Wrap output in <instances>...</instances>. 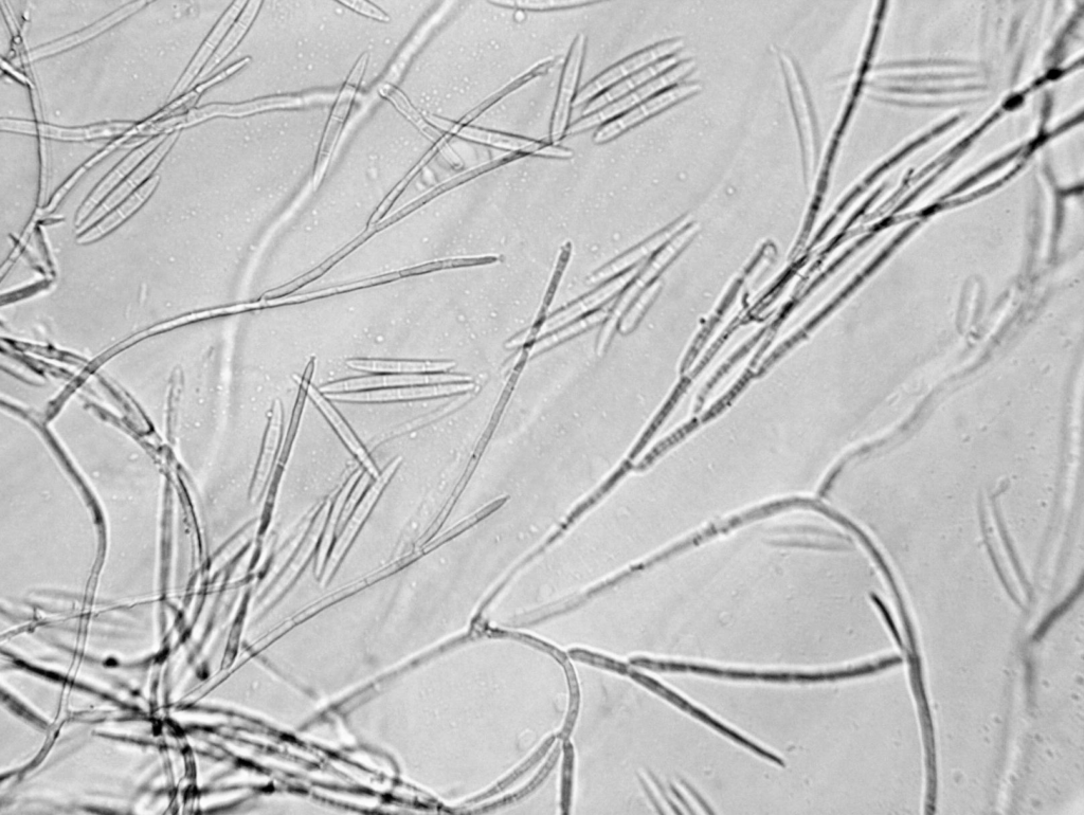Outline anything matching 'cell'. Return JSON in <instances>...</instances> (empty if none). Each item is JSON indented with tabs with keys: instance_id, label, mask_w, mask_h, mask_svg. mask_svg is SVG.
I'll list each match as a JSON object with an SVG mask.
<instances>
[{
	"instance_id": "cell-1",
	"label": "cell",
	"mask_w": 1084,
	"mask_h": 815,
	"mask_svg": "<svg viewBox=\"0 0 1084 815\" xmlns=\"http://www.w3.org/2000/svg\"><path fill=\"white\" fill-rule=\"evenodd\" d=\"M785 76L790 104L796 118L805 178L808 181L816 173L818 160V135L807 90L799 68L783 50L776 51Z\"/></svg>"
},
{
	"instance_id": "cell-2",
	"label": "cell",
	"mask_w": 1084,
	"mask_h": 815,
	"mask_svg": "<svg viewBox=\"0 0 1084 815\" xmlns=\"http://www.w3.org/2000/svg\"><path fill=\"white\" fill-rule=\"evenodd\" d=\"M696 66L697 64L694 60L681 61L675 67L666 71L665 74L636 89L635 92L604 107L603 110L598 113L572 124L566 133L568 135H573L588 131L591 128H594V126H598L607 120L631 111L632 108H635L650 98L664 92V90L680 84L685 77H688L691 74Z\"/></svg>"
},
{
	"instance_id": "cell-3",
	"label": "cell",
	"mask_w": 1084,
	"mask_h": 815,
	"mask_svg": "<svg viewBox=\"0 0 1084 815\" xmlns=\"http://www.w3.org/2000/svg\"><path fill=\"white\" fill-rule=\"evenodd\" d=\"M368 61L369 53L365 52L363 56L358 59L346 84L343 85V87L341 88L337 101L333 107V111L327 125V129H325L324 131L317 156L313 179V185L315 190L319 188L325 173H327L332 155L334 153L336 144L342 131V126L343 124H345L349 116L350 108L355 98L357 89L365 75Z\"/></svg>"
},
{
	"instance_id": "cell-4",
	"label": "cell",
	"mask_w": 1084,
	"mask_h": 815,
	"mask_svg": "<svg viewBox=\"0 0 1084 815\" xmlns=\"http://www.w3.org/2000/svg\"><path fill=\"white\" fill-rule=\"evenodd\" d=\"M684 47V41L680 38L666 40L655 46L646 48L645 50L635 54L623 62L611 67L604 72L603 75L596 78L589 83L581 93L577 95L573 102V106H580L600 93L604 92L608 87L617 84L625 78H629L637 74V72L652 66L664 59L676 56V53Z\"/></svg>"
},
{
	"instance_id": "cell-5",
	"label": "cell",
	"mask_w": 1084,
	"mask_h": 815,
	"mask_svg": "<svg viewBox=\"0 0 1084 815\" xmlns=\"http://www.w3.org/2000/svg\"><path fill=\"white\" fill-rule=\"evenodd\" d=\"M701 88L699 83L690 82L677 84L664 90V92L632 108L627 114L605 124L596 133L594 142L602 144L616 139L624 132L634 128V126L665 111L666 108L695 96L700 92Z\"/></svg>"
},
{
	"instance_id": "cell-6",
	"label": "cell",
	"mask_w": 1084,
	"mask_h": 815,
	"mask_svg": "<svg viewBox=\"0 0 1084 815\" xmlns=\"http://www.w3.org/2000/svg\"><path fill=\"white\" fill-rule=\"evenodd\" d=\"M319 100V96L311 97H269L242 104H213L191 111L188 115L179 117L180 128L191 126L207 119L219 116L244 117L275 108L296 107L306 105Z\"/></svg>"
},
{
	"instance_id": "cell-7",
	"label": "cell",
	"mask_w": 1084,
	"mask_h": 815,
	"mask_svg": "<svg viewBox=\"0 0 1084 815\" xmlns=\"http://www.w3.org/2000/svg\"><path fill=\"white\" fill-rule=\"evenodd\" d=\"M586 36L578 34L570 50L553 116L551 139L557 143L567 132L570 110L584 58Z\"/></svg>"
},
{
	"instance_id": "cell-8",
	"label": "cell",
	"mask_w": 1084,
	"mask_h": 815,
	"mask_svg": "<svg viewBox=\"0 0 1084 815\" xmlns=\"http://www.w3.org/2000/svg\"><path fill=\"white\" fill-rule=\"evenodd\" d=\"M0 124H2V129L4 131L40 135L47 138L70 141H83L121 135L125 131L131 129L134 125L133 123L115 122L88 126V128L62 129L57 128V126L11 119H3Z\"/></svg>"
},
{
	"instance_id": "cell-9",
	"label": "cell",
	"mask_w": 1084,
	"mask_h": 815,
	"mask_svg": "<svg viewBox=\"0 0 1084 815\" xmlns=\"http://www.w3.org/2000/svg\"><path fill=\"white\" fill-rule=\"evenodd\" d=\"M465 379L463 376L458 375H386V376H372L365 378H355L349 380H343V382H337L321 387L320 392L333 394V393H347L355 392L359 390H366L372 388H390L399 386H415V385H429V384H443L451 382H460Z\"/></svg>"
},
{
	"instance_id": "cell-10",
	"label": "cell",
	"mask_w": 1084,
	"mask_h": 815,
	"mask_svg": "<svg viewBox=\"0 0 1084 815\" xmlns=\"http://www.w3.org/2000/svg\"><path fill=\"white\" fill-rule=\"evenodd\" d=\"M681 61L682 59L676 54V56L664 59L637 72L636 75L627 78V80L608 89L602 96L592 100L585 108L583 115L590 116L603 110V108L610 105V103L622 99L630 93L635 92L639 87L665 74L666 71L672 69Z\"/></svg>"
},
{
	"instance_id": "cell-11",
	"label": "cell",
	"mask_w": 1084,
	"mask_h": 815,
	"mask_svg": "<svg viewBox=\"0 0 1084 815\" xmlns=\"http://www.w3.org/2000/svg\"><path fill=\"white\" fill-rule=\"evenodd\" d=\"M466 386H432L377 390L370 392H347L329 394L336 401L345 402H396L419 400V398L440 396L465 390Z\"/></svg>"
},
{
	"instance_id": "cell-12",
	"label": "cell",
	"mask_w": 1084,
	"mask_h": 815,
	"mask_svg": "<svg viewBox=\"0 0 1084 815\" xmlns=\"http://www.w3.org/2000/svg\"><path fill=\"white\" fill-rule=\"evenodd\" d=\"M246 6L247 3L245 2H237L231 5L225 15L222 17V20L219 22L218 25L215 26L214 30L209 35V38L207 39L205 44L196 54V57L192 61L188 70L185 72V75L176 85L172 95L169 98L170 101L177 99L180 95L186 92V89L191 83H194L193 81L198 75V72L202 70L205 63L211 57L214 49L218 47L219 43L223 39V36L226 34L233 22L236 21V18Z\"/></svg>"
},
{
	"instance_id": "cell-13",
	"label": "cell",
	"mask_w": 1084,
	"mask_h": 815,
	"mask_svg": "<svg viewBox=\"0 0 1084 815\" xmlns=\"http://www.w3.org/2000/svg\"><path fill=\"white\" fill-rule=\"evenodd\" d=\"M399 464L400 459L393 461L389 465V467L385 470L383 476L379 477L378 480H376V482L371 486L370 491H368V493L366 494L363 502H361L357 507L353 518L348 524L347 530L341 535L336 547L334 548V551L329 561V565L327 567V571H325V575L328 574L329 576L333 572L334 568L339 563V560L341 559L343 553H345L348 549L351 540L358 532L360 525L363 524V522L366 520L375 501L377 500L378 496L381 495L383 488L386 486Z\"/></svg>"
},
{
	"instance_id": "cell-14",
	"label": "cell",
	"mask_w": 1084,
	"mask_h": 815,
	"mask_svg": "<svg viewBox=\"0 0 1084 815\" xmlns=\"http://www.w3.org/2000/svg\"><path fill=\"white\" fill-rule=\"evenodd\" d=\"M146 5L147 3L144 2H137L126 5L112 15L105 17L103 21L95 24L94 26H90L89 28L81 32L72 34L71 36H69V38L54 42L50 45L31 51L29 54V59L31 61H34L41 58L53 56V54H56L60 51L66 50L85 41L93 39L101 32L112 28L119 22L125 20L126 17H129Z\"/></svg>"
},
{
	"instance_id": "cell-15",
	"label": "cell",
	"mask_w": 1084,
	"mask_h": 815,
	"mask_svg": "<svg viewBox=\"0 0 1084 815\" xmlns=\"http://www.w3.org/2000/svg\"><path fill=\"white\" fill-rule=\"evenodd\" d=\"M634 273L635 270H632L630 271V273L620 278H617L616 280H612L600 289H596V291L590 296L578 301L574 305L567 307L566 310L552 316L544 324H542L539 334H546L554 331L556 328H558V326H562L570 322L574 318L580 317L583 314L588 313L590 310L594 309V307L599 306L610 297H612L614 294H616L618 291H620V289L630 280Z\"/></svg>"
},
{
	"instance_id": "cell-16",
	"label": "cell",
	"mask_w": 1084,
	"mask_h": 815,
	"mask_svg": "<svg viewBox=\"0 0 1084 815\" xmlns=\"http://www.w3.org/2000/svg\"><path fill=\"white\" fill-rule=\"evenodd\" d=\"M449 134L457 135L463 139L487 144L498 149L508 150L513 153L536 154L542 147L545 146L544 142L533 141L525 138L515 137L507 134L490 132L480 130L476 128H469V126H458L454 123Z\"/></svg>"
},
{
	"instance_id": "cell-17",
	"label": "cell",
	"mask_w": 1084,
	"mask_h": 815,
	"mask_svg": "<svg viewBox=\"0 0 1084 815\" xmlns=\"http://www.w3.org/2000/svg\"><path fill=\"white\" fill-rule=\"evenodd\" d=\"M167 137L168 136L165 135H159L134 151L129 157H126L120 165L104 179L103 183L97 188L93 195L90 196L79 213L78 224L85 219L89 212L94 209L101 199L110 192L125 175H128L144 157H147L154 149L159 147Z\"/></svg>"
},
{
	"instance_id": "cell-18",
	"label": "cell",
	"mask_w": 1084,
	"mask_h": 815,
	"mask_svg": "<svg viewBox=\"0 0 1084 815\" xmlns=\"http://www.w3.org/2000/svg\"><path fill=\"white\" fill-rule=\"evenodd\" d=\"M178 136V132L169 135L166 140L160 144L156 151L146 161H144L142 165L131 175V177L126 179L125 183L110 198L107 199V202H105V204L102 205V207L95 213L93 219H90V221L87 223V226L92 224L94 221H97L99 217L104 215L108 210L114 208L118 203L122 201L125 196H128L134 189H136L144 179L148 178V176L159 165V162L162 160V158L167 155Z\"/></svg>"
},
{
	"instance_id": "cell-19",
	"label": "cell",
	"mask_w": 1084,
	"mask_h": 815,
	"mask_svg": "<svg viewBox=\"0 0 1084 815\" xmlns=\"http://www.w3.org/2000/svg\"><path fill=\"white\" fill-rule=\"evenodd\" d=\"M348 367L376 373H425L447 371L454 368V362L399 361L376 359H351Z\"/></svg>"
},
{
	"instance_id": "cell-20",
	"label": "cell",
	"mask_w": 1084,
	"mask_h": 815,
	"mask_svg": "<svg viewBox=\"0 0 1084 815\" xmlns=\"http://www.w3.org/2000/svg\"><path fill=\"white\" fill-rule=\"evenodd\" d=\"M309 394L317 407L324 414L325 418H327L332 424V426L335 428L342 441L345 442V444L353 452L354 456L361 463H363L371 476L377 478L378 473L375 465L373 464L370 457L367 455L364 447L361 446L359 441L356 439L355 434L352 432L345 420L341 418L336 409H334L332 405L327 400H325L321 393L315 388L310 387Z\"/></svg>"
},
{
	"instance_id": "cell-21",
	"label": "cell",
	"mask_w": 1084,
	"mask_h": 815,
	"mask_svg": "<svg viewBox=\"0 0 1084 815\" xmlns=\"http://www.w3.org/2000/svg\"><path fill=\"white\" fill-rule=\"evenodd\" d=\"M261 5V2L247 3L244 12L239 18V21L236 23V25L232 27L222 45L219 47L218 50L215 51L212 58L204 67L200 76H198V78L194 81L193 85L202 82L210 74V72L224 59H226L228 54L237 47L251 24L254 23Z\"/></svg>"
},
{
	"instance_id": "cell-22",
	"label": "cell",
	"mask_w": 1084,
	"mask_h": 815,
	"mask_svg": "<svg viewBox=\"0 0 1084 815\" xmlns=\"http://www.w3.org/2000/svg\"><path fill=\"white\" fill-rule=\"evenodd\" d=\"M281 424L282 406L280 402H277L274 406L273 412H271V418L267 427L263 452L254 484V492H252V496H254V498H258L261 495L267 481L270 468L271 466H273L277 447L280 441Z\"/></svg>"
},
{
	"instance_id": "cell-23",
	"label": "cell",
	"mask_w": 1084,
	"mask_h": 815,
	"mask_svg": "<svg viewBox=\"0 0 1084 815\" xmlns=\"http://www.w3.org/2000/svg\"><path fill=\"white\" fill-rule=\"evenodd\" d=\"M159 175L153 176L147 181L130 199L124 203L116 212H114L108 219H106L101 225L88 232L81 239V242L94 241L101 237L102 234L112 230L117 225L122 223L126 217L132 215L154 192L159 184Z\"/></svg>"
},
{
	"instance_id": "cell-24",
	"label": "cell",
	"mask_w": 1084,
	"mask_h": 815,
	"mask_svg": "<svg viewBox=\"0 0 1084 815\" xmlns=\"http://www.w3.org/2000/svg\"><path fill=\"white\" fill-rule=\"evenodd\" d=\"M402 278H406L405 270L399 271V273H392V274H388V275H385V276H379V277H376V278H372L370 280L360 281V282H356V283H352V284H348V285L339 286V287H336V288L334 287V288H330V289H325V291H320V292H317V293L306 294V295H302V296L300 295V296H295V297L286 296V297L275 299V300H266V301L261 300L258 303V307L279 306V305H282V304L300 303V302L311 301V300H315V299H321V298H324V297H329V296H333V295H337V294H341V293L354 292V291H357V289H361V288H366V287H371V286H375V285L390 283V282H393V281H396V280H400Z\"/></svg>"
},
{
	"instance_id": "cell-25",
	"label": "cell",
	"mask_w": 1084,
	"mask_h": 815,
	"mask_svg": "<svg viewBox=\"0 0 1084 815\" xmlns=\"http://www.w3.org/2000/svg\"><path fill=\"white\" fill-rule=\"evenodd\" d=\"M554 64H555V61L551 60V61H547V62H544V63H540V64L536 65L535 67L531 68L529 71L526 72V74L521 75L516 80L511 82L509 85H507V86L503 87L501 90H499V92L494 94L491 98H489V99L485 100L483 103H481L478 107L475 108V110H473L472 112H469L458 123V126H466L468 123H471L472 121H474L475 119L480 117L485 111L489 110V108H491L493 105L500 102L505 97H508L509 95L516 92L517 89L521 88L522 86H525L526 84H528L529 82H531L532 80H534L536 78H539L541 76H545L547 74V72L554 66Z\"/></svg>"
},
{
	"instance_id": "cell-26",
	"label": "cell",
	"mask_w": 1084,
	"mask_h": 815,
	"mask_svg": "<svg viewBox=\"0 0 1084 815\" xmlns=\"http://www.w3.org/2000/svg\"><path fill=\"white\" fill-rule=\"evenodd\" d=\"M450 136H451V134H448V135H446L445 137H443V138H442V139H441L440 141H438V143L436 144V146H435V147H433V148H432V149H431V150H430V151H429V152H428V153H427V154H426V155H425V156L423 157V159H422V160H421V161H420V162L418 163V165H417V166H415V167H414V168H413V169H412V170H411V171H410V172H409V173H408V174H407V175L405 176V178H404V179H403V180L401 181V183H400L399 185H397V186H396V187H395V188H394V189H393V190H392V191L390 192V194H389V195H388V196H387V197L385 198V201H384V202L382 203V205H381V206H379V207L377 208V210L375 211V213H374V214H373V216L371 217V220H370V223H369V227H371V226H374V225H376V224H377V223H378L379 221H381V220L383 219L384 215H385V214H386V213H387V212H388V211L390 210L391 206H392V205H393V203H394V202L396 201L397 197H399V196L401 195V193H402V192H403V191H404V190H405V189L407 188V186H408V185L410 184V181H411V180H412V179H413V178H414L415 176H417V175H418V173H419V172H420V171H421V170H422V169H423V168H424V167H425V166L427 165V163H428V162H429V161L431 160V158H432L433 156H435V155H436V154H437V153L439 152V150H440V149H441V148H442L443 146H445V143H446V141H447V140H448V139L450 138Z\"/></svg>"
},
{
	"instance_id": "cell-27",
	"label": "cell",
	"mask_w": 1084,
	"mask_h": 815,
	"mask_svg": "<svg viewBox=\"0 0 1084 815\" xmlns=\"http://www.w3.org/2000/svg\"><path fill=\"white\" fill-rule=\"evenodd\" d=\"M608 312V310L596 312L593 315H590L589 317L578 321L577 323L571 324L569 328L559 331L558 333L550 337L534 343L531 347V351L529 352V354L536 355L541 351H545L551 347H554L555 344L559 342L572 338L573 336L588 330L589 328H591L592 325L598 324L599 322L604 320L608 316Z\"/></svg>"
},
{
	"instance_id": "cell-28",
	"label": "cell",
	"mask_w": 1084,
	"mask_h": 815,
	"mask_svg": "<svg viewBox=\"0 0 1084 815\" xmlns=\"http://www.w3.org/2000/svg\"><path fill=\"white\" fill-rule=\"evenodd\" d=\"M381 94L382 96L390 99L396 105V107L399 108V110L427 137L435 141H440L443 138L437 131L431 128V126L423 119V117L418 113V111L415 110V108L411 105L408 99L395 87L390 85L384 86L381 89Z\"/></svg>"
},
{
	"instance_id": "cell-29",
	"label": "cell",
	"mask_w": 1084,
	"mask_h": 815,
	"mask_svg": "<svg viewBox=\"0 0 1084 815\" xmlns=\"http://www.w3.org/2000/svg\"><path fill=\"white\" fill-rule=\"evenodd\" d=\"M571 252H572L571 243H567L563 247L562 253H560L558 263L556 265L553 278H552L550 286L548 288V292H547V295L545 297L544 304H542V309H541V311L539 313L537 322L534 325V328L530 332L531 336L533 338H535V337H537L539 335L541 326H542V324H544V323H542V319H545L547 311L549 309V306L551 305V303L553 301V298L555 296V293L557 291V287L559 285V282H560V280H562V278L564 276L566 267H567V265L569 263V260H570V257H571Z\"/></svg>"
},
{
	"instance_id": "cell-30",
	"label": "cell",
	"mask_w": 1084,
	"mask_h": 815,
	"mask_svg": "<svg viewBox=\"0 0 1084 815\" xmlns=\"http://www.w3.org/2000/svg\"><path fill=\"white\" fill-rule=\"evenodd\" d=\"M354 481H355V477H353V479H351L348 482L347 487L345 489H343V491L339 495V497L337 499V502L335 504L334 510L331 512L330 520L328 522L329 525L327 527V530H325V533H324V535L322 537V541L320 543V548H319V552H318V556H317V570L318 571H320L321 568L323 567L325 557H327L328 550H329V548L331 546V543H332V540H333V537H334L336 523H337L338 518L340 516L343 503H345V499H346L347 495L349 494L350 489H351Z\"/></svg>"
},
{
	"instance_id": "cell-31",
	"label": "cell",
	"mask_w": 1084,
	"mask_h": 815,
	"mask_svg": "<svg viewBox=\"0 0 1084 815\" xmlns=\"http://www.w3.org/2000/svg\"><path fill=\"white\" fill-rule=\"evenodd\" d=\"M492 4L526 10H554L590 5V2H492Z\"/></svg>"
},
{
	"instance_id": "cell-32",
	"label": "cell",
	"mask_w": 1084,
	"mask_h": 815,
	"mask_svg": "<svg viewBox=\"0 0 1084 815\" xmlns=\"http://www.w3.org/2000/svg\"><path fill=\"white\" fill-rule=\"evenodd\" d=\"M343 6H347L352 10L374 18V20L381 22H389L390 17L381 9L377 8L371 3L366 2H341Z\"/></svg>"
},
{
	"instance_id": "cell-33",
	"label": "cell",
	"mask_w": 1084,
	"mask_h": 815,
	"mask_svg": "<svg viewBox=\"0 0 1084 815\" xmlns=\"http://www.w3.org/2000/svg\"><path fill=\"white\" fill-rule=\"evenodd\" d=\"M249 62H250V59L246 58V59L240 61L239 63L234 64L233 66H231L227 70L223 71L222 74L216 76L215 78H213L212 80H210L207 83L203 84L202 86L197 87L196 88V94H201V93L205 92V90L208 89L209 87L224 81L225 79L229 78L233 74H236L237 71L242 69Z\"/></svg>"
},
{
	"instance_id": "cell-34",
	"label": "cell",
	"mask_w": 1084,
	"mask_h": 815,
	"mask_svg": "<svg viewBox=\"0 0 1084 815\" xmlns=\"http://www.w3.org/2000/svg\"><path fill=\"white\" fill-rule=\"evenodd\" d=\"M536 155H541V156H546V157H556V158H570V157L573 156V153L571 151L563 149V148L547 146V144H545V146L542 147L536 153Z\"/></svg>"
}]
</instances>
